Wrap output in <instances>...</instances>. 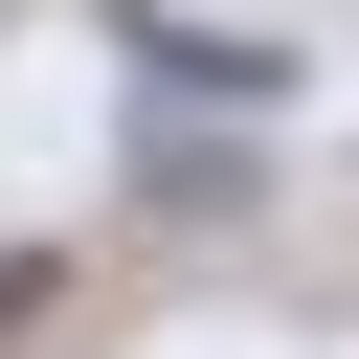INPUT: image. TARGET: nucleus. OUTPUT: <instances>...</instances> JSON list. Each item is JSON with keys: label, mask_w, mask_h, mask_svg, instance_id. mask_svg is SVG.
<instances>
[{"label": "nucleus", "mask_w": 359, "mask_h": 359, "mask_svg": "<svg viewBox=\"0 0 359 359\" xmlns=\"http://www.w3.org/2000/svg\"><path fill=\"white\" fill-rule=\"evenodd\" d=\"M90 22H112V45L157 67V90H247V112L292 90V45H269V22H180V0H90Z\"/></svg>", "instance_id": "nucleus-1"}, {"label": "nucleus", "mask_w": 359, "mask_h": 359, "mask_svg": "<svg viewBox=\"0 0 359 359\" xmlns=\"http://www.w3.org/2000/svg\"><path fill=\"white\" fill-rule=\"evenodd\" d=\"M67 314H90V292H67V247H0V359H22V337H67Z\"/></svg>", "instance_id": "nucleus-3"}, {"label": "nucleus", "mask_w": 359, "mask_h": 359, "mask_svg": "<svg viewBox=\"0 0 359 359\" xmlns=\"http://www.w3.org/2000/svg\"><path fill=\"white\" fill-rule=\"evenodd\" d=\"M135 202H180V224H224V202H247V157H224V135H180V112H157V135H135Z\"/></svg>", "instance_id": "nucleus-2"}]
</instances>
